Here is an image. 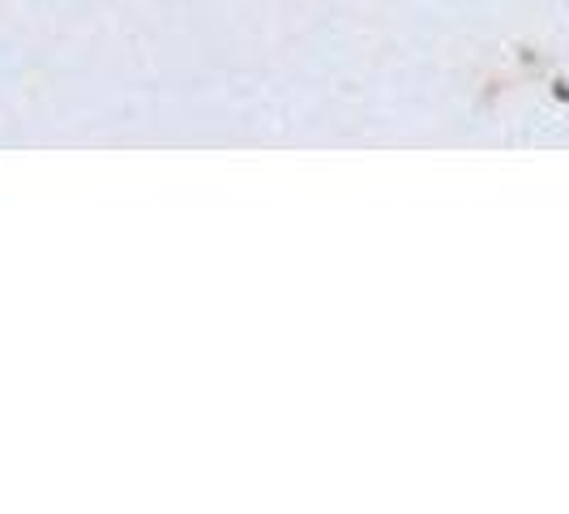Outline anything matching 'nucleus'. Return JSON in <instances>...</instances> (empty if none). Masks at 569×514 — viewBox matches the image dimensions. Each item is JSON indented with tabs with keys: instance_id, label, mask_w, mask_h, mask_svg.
Instances as JSON below:
<instances>
[]
</instances>
